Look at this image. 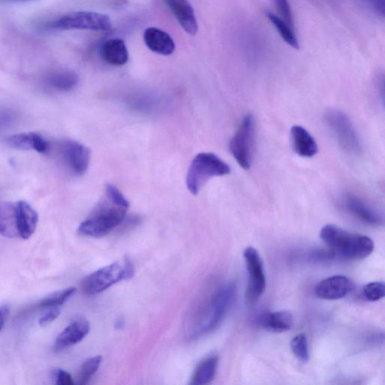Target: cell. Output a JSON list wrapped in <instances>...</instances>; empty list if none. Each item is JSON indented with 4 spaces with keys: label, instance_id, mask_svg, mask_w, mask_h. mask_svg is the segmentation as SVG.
<instances>
[{
    "label": "cell",
    "instance_id": "6da1fadb",
    "mask_svg": "<svg viewBox=\"0 0 385 385\" xmlns=\"http://www.w3.org/2000/svg\"><path fill=\"white\" fill-rule=\"evenodd\" d=\"M129 206L127 199L116 186L108 184L101 200L81 223L79 233L85 237H105L125 219Z\"/></svg>",
    "mask_w": 385,
    "mask_h": 385
},
{
    "label": "cell",
    "instance_id": "7a4b0ae2",
    "mask_svg": "<svg viewBox=\"0 0 385 385\" xmlns=\"http://www.w3.org/2000/svg\"><path fill=\"white\" fill-rule=\"evenodd\" d=\"M320 238L334 258L361 260L374 250V242L367 235L353 233L336 225H328L320 230Z\"/></svg>",
    "mask_w": 385,
    "mask_h": 385
},
{
    "label": "cell",
    "instance_id": "3957f363",
    "mask_svg": "<svg viewBox=\"0 0 385 385\" xmlns=\"http://www.w3.org/2000/svg\"><path fill=\"white\" fill-rule=\"evenodd\" d=\"M235 295V285L232 282L222 285L198 313L190 338L196 339L215 330L225 318Z\"/></svg>",
    "mask_w": 385,
    "mask_h": 385
},
{
    "label": "cell",
    "instance_id": "277c9868",
    "mask_svg": "<svg viewBox=\"0 0 385 385\" xmlns=\"http://www.w3.org/2000/svg\"><path fill=\"white\" fill-rule=\"evenodd\" d=\"M228 164L213 153H200L192 161L187 175L189 191L196 196L204 184L213 177H223L230 173Z\"/></svg>",
    "mask_w": 385,
    "mask_h": 385
},
{
    "label": "cell",
    "instance_id": "5b68a950",
    "mask_svg": "<svg viewBox=\"0 0 385 385\" xmlns=\"http://www.w3.org/2000/svg\"><path fill=\"white\" fill-rule=\"evenodd\" d=\"M134 274L135 268L131 260L124 258L87 277L82 282V289L86 294H96L122 280L133 278Z\"/></svg>",
    "mask_w": 385,
    "mask_h": 385
},
{
    "label": "cell",
    "instance_id": "8992f818",
    "mask_svg": "<svg viewBox=\"0 0 385 385\" xmlns=\"http://www.w3.org/2000/svg\"><path fill=\"white\" fill-rule=\"evenodd\" d=\"M325 121L345 152L354 155L361 153V140L349 117L341 111L331 109L326 113Z\"/></svg>",
    "mask_w": 385,
    "mask_h": 385
},
{
    "label": "cell",
    "instance_id": "52a82bcc",
    "mask_svg": "<svg viewBox=\"0 0 385 385\" xmlns=\"http://www.w3.org/2000/svg\"><path fill=\"white\" fill-rule=\"evenodd\" d=\"M255 135V118L252 115H247L230 141V152L244 169H250L252 166Z\"/></svg>",
    "mask_w": 385,
    "mask_h": 385
},
{
    "label": "cell",
    "instance_id": "ba28073f",
    "mask_svg": "<svg viewBox=\"0 0 385 385\" xmlns=\"http://www.w3.org/2000/svg\"><path fill=\"white\" fill-rule=\"evenodd\" d=\"M243 257L248 273L245 301L247 304H254L266 290L267 280L264 264L262 257L253 247H246Z\"/></svg>",
    "mask_w": 385,
    "mask_h": 385
},
{
    "label": "cell",
    "instance_id": "9c48e42d",
    "mask_svg": "<svg viewBox=\"0 0 385 385\" xmlns=\"http://www.w3.org/2000/svg\"><path fill=\"white\" fill-rule=\"evenodd\" d=\"M50 27L57 30L108 31L111 28V22L109 17L104 14L92 11H76L50 23Z\"/></svg>",
    "mask_w": 385,
    "mask_h": 385
},
{
    "label": "cell",
    "instance_id": "30bf717a",
    "mask_svg": "<svg viewBox=\"0 0 385 385\" xmlns=\"http://www.w3.org/2000/svg\"><path fill=\"white\" fill-rule=\"evenodd\" d=\"M59 150L64 164L72 175L82 177L89 169L91 161L89 147L79 142L67 140L60 143Z\"/></svg>",
    "mask_w": 385,
    "mask_h": 385
},
{
    "label": "cell",
    "instance_id": "8fae6325",
    "mask_svg": "<svg viewBox=\"0 0 385 385\" xmlns=\"http://www.w3.org/2000/svg\"><path fill=\"white\" fill-rule=\"evenodd\" d=\"M354 289V283L345 276L337 275L320 281L315 289V294L319 299L337 301L342 299Z\"/></svg>",
    "mask_w": 385,
    "mask_h": 385
},
{
    "label": "cell",
    "instance_id": "7c38bea8",
    "mask_svg": "<svg viewBox=\"0 0 385 385\" xmlns=\"http://www.w3.org/2000/svg\"><path fill=\"white\" fill-rule=\"evenodd\" d=\"M344 206L352 215L367 225L380 226L384 222L379 211L359 196L346 195L344 198Z\"/></svg>",
    "mask_w": 385,
    "mask_h": 385
},
{
    "label": "cell",
    "instance_id": "4fadbf2b",
    "mask_svg": "<svg viewBox=\"0 0 385 385\" xmlns=\"http://www.w3.org/2000/svg\"><path fill=\"white\" fill-rule=\"evenodd\" d=\"M90 330L91 326L88 320H74L59 335L55 342L54 350L58 352L77 345L88 336Z\"/></svg>",
    "mask_w": 385,
    "mask_h": 385
},
{
    "label": "cell",
    "instance_id": "5bb4252c",
    "mask_svg": "<svg viewBox=\"0 0 385 385\" xmlns=\"http://www.w3.org/2000/svg\"><path fill=\"white\" fill-rule=\"evenodd\" d=\"M185 32L194 35L197 33L198 22L194 10L189 0H164Z\"/></svg>",
    "mask_w": 385,
    "mask_h": 385
},
{
    "label": "cell",
    "instance_id": "9a60e30c",
    "mask_svg": "<svg viewBox=\"0 0 385 385\" xmlns=\"http://www.w3.org/2000/svg\"><path fill=\"white\" fill-rule=\"evenodd\" d=\"M11 147L18 150H34L41 154H47L50 151V144L43 136L36 133H25L12 135L6 140Z\"/></svg>",
    "mask_w": 385,
    "mask_h": 385
},
{
    "label": "cell",
    "instance_id": "2e32d148",
    "mask_svg": "<svg viewBox=\"0 0 385 385\" xmlns=\"http://www.w3.org/2000/svg\"><path fill=\"white\" fill-rule=\"evenodd\" d=\"M16 206L19 238L28 240L32 237L38 225V214L27 202L19 201L16 203Z\"/></svg>",
    "mask_w": 385,
    "mask_h": 385
},
{
    "label": "cell",
    "instance_id": "e0dca14e",
    "mask_svg": "<svg viewBox=\"0 0 385 385\" xmlns=\"http://www.w3.org/2000/svg\"><path fill=\"white\" fill-rule=\"evenodd\" d=\"M144 41L151 51L158 55L169 56L176 50V45L172 37L167 32L156 28L145 30Z\"/></svg>",
    "mask_w": 385,
    "mask_h": 385
},
{
    "label": "cell",
    "instance_id": "ac0fdd59",
    "mask_svg": "<svg viewBox=\"0 0 385 385\" xmlns=\"http://www.w3.org/2000/svg\"><path fill=\"white\" fill-rule=\"evenodd\" d=\"M294 152L303 157H313L318 152L316 141L304 128L294 126L291 130Z\"/></svg>",
    "mask_w": 385,
    "mask_h": 385
},
{
    "label": "cell",
    "instance_id": "d6986e66",
    "mask_svg": "<svg viewBox=\"0 0 385 385\" xmlns=\"http://www.w3.org/2000/svg\"><path fill=\"white\" fill-rule=\"evenodd\" d=\"M102 59L111 66H123L129 60V52L125 43L121 39H111L104 43L101 49Z\"/></svg>",
    "mask_w": 385,
    "mask_h": 385
},
{
    "label": "cell",
    "instance_id": "ffe728a7",
    "mask_svg": "<svg viewBox=\"0 0 385 385\" xmlns=\"http://www.w3.org/2000/svg\"><path fill=\"white\" fill-rule=\"evenodd\" d=\"M260 328L272 333H283L290 330L294 324V318L288 311L265 313L258 320Z\"/></svg>",
    "mask_w": 385,
    "mask_h": 385
},
{
    "label": "cell",
    "instance_id": "44dd1931",
    "mask_svg": "<svg viewBox=\"0 0 385 385\" xmlns=\"http://www.w3.org/2000/svg\"><path fill=\"white\" fill-rule=\"evenodd\" d=\"M79 81L77 73L69 69H59L48 74L46 82L52 89L68 92L76 87Z\"/></svg>",
    "mask_w": 385,
    "mask_h": 385
},
{
    "label": "cell",
    "instance_id": "7402d4cb",
    "mask_svg": "<svg viewBox=\"0 0 385 385\" xmlns=\"http://www.w3.org/2000/svg\"><path fill=\"white\" fill-rule=\"evenodd\" d=\"M0 234L9 238L19 237L16 203L0 205Z\"/></svg>",
    "mask_w": 385,
    "mask_h": 385
},
{
    "label": "cell",
    "instance_id": "603a6c76",
    "mask_svg": "<svg viewBox=\"0 0 385 385\" xmlns=\"http://www.w3.org/2000/svg\"><path fill=\"white\" fill-rule=\"evenodd\" d=\"M218 365V356L213 355L205 359L196 367L191 384L195 385L209 384L216 376Z\"/></svg>",
    "mask_w": 385,
    "mask_h": 385
},
{
    "label": "cell",
    "instance_id": "cb8c5ba5",
    "mask_svg": "<svg viewBox=\"0 0 385 385\" xmlns=\"http://www.w3.org/2000/svg\"><path fill=\"white\" fill-rule=\"evenodd\" d=\"M266 16L273 26L276 28L281 39L285 43L294 49L300 48L299 41H298L296 35L294 33V29L286 21L272 13L270 11H266Z\"/></svg>",
    "mask_w": 385,
    "mask_h": 385
},
{
    "label": "cell",
    "instance_id": "d4e9b609",
    "mask_svg": "<svg viewBox=\"0 0 385 385\" xmlns=\"http://www.w3.org/2000/svg\"><path fill=\"white\" fill-rule=\"evenodd\" d=\"M102 359L101 356L98 355L87 359L82 365L79 372L78 383L79 384L83 385L89 383L101 366Z\"/></svg>",
    "mask_w": 385,
    "mask_h": 385
},
{
    "label": "cell",
    "instance_id": "484cf974",
    "mask_svg": "<svg viewBox=\"0 0 385 385\" xmlns=\"http://www.w3.org/2000/svg\"><path fill=\"white\" fill-rule=\"evenodd\" d=\"M77 291L76 288L71 287L45 298L40 303V307L52 308L60 307L67 303Z\"/></svg>",
    "mask_w": 385,
    "mask_h": 385
},
{
    "label": "cell",
    "instance_id": "4316f807",
    "mask_svg": "<svg viewBox=\"0 0 385 385\" xmlns=\"http://www.w3.org/2000/svg\"><path fill=\"white\" fill-rule=\"evenodd\" d=\"M291 350L296 357L302 363L309 361L308 340L304 333L296 335L291 342Z\"/></svg>",
    "mask_w": 385,
    "mask_h": 385
},
{
    "label": "cell",
    "instance_id": "83f0119b",
    "mask_svg": "<svg viewBox=\"0 0 385 385\" xmlns=\"http://www.w3.org/2000/svg\"><path fill=\"white\" fill-rule=\"evenodd\" d=\"M363 294L369 302L381 301L385 295V285L381 281L370 282L364 287Z\"/></svg>",
    "mask_w": 385,
    "mask_h": 385
},
{
    "label": "cell",
    "instance_id": "f1b7e54d",
    "mask_svg": "<svg viewBox=\"0 0 385 385\" xmlns=\"http://www.w3.org/2000/svg\"><path fill=\"white\" fill-rule=\"evenodd\" d=\"M274 3L281 18L286 21L290 26L294 29L292 9L289 0H274Z\"/></svg>",
    "mask_w": 385,
    "mask_h": 385
},
{
    "label": "cell",
    "instance_id": "f546056e",
    "mask_svg": "<svg viewBox=\"0 0 385 385\" xmlns=\"http://www.w3.org/2000/svg\"><path fill=\"white\" fill-rule=\"evenodd\" d=\"M363 3L379 17L384 16V0H362Z\"/></svg>",
    "mask_w": 385,
    "mask_h": 385
},
{
    "label": "cell",
    "instance_id": "4dcf8cb0",
    "mask_svg": "<svg viewBox=\"0 0 385 385\" xmlns=\"http://www.w3.org/2000/svg\"><path fill=\"white\" fill-rule=\"evenodd\" d=\"M60 315V308L59 307L50 308L43 316L41 317L39 321V324L41 327H45L51 324Z\"/></svg>",
    "mask_w": 385,
    "mask_h": 385
},
{
    "label": "cell",
    "instance_id": "1f68e13d",
    "mask_svg": "<svg viewBox=\"0 0 385 385\" xmlns=\"http://www.w3.org/2000/svg\"><path fill=\"white\" fill-rule=\"evenodd\" d=\"M55 376L57 385H71L74 384L71 375L64 369L56 370Z\"/></svg>",
    "mask_w": 385,
    "mask_h": 385
},
{
    "label": "cell",
    "instance_id": "d6a6232c",
    "mask_svg": "<svg viewBox=\"0 0 385 385\" xmlns=\"http://www.w3.org/2000/svg\"><path fill=\"white\" fill-rule=\"evenodd\" d=\"M10 308L6 304L0 305V331L4 328L6 321L9 316Z\"/></svg>",
    "mask_w": 385,
    "mask_h": 385
},
{
    "label": "cell",
    "instance_id": "836d02e7",
    "mask_svg": "<svg viewBox=\"0 0 385 385\" xmlns=\"http://www.w3.org/2000/svg\"><path fill=\"white\" fill-rule=\"evenodd\" d=\"M0 1L7 2V3H24L30 1H36V0H0Z\"/></svg>",
    "mask_w": 385,
    "mask_h": 385
},
{
    "label": "cell",
    "instance_id": "e575fe53",
    "mask_svg": "<svg viewBox=\"0 0 385 385\" xmlns=\"http://www.w3.org/2000/svg\"><path fill=\"white\" fill-rule=\"evenodd\" d=\"M123 320L122 319H119L116 324V329L119 330L123 327Z\"/></svg>",
    "mask_w": 385,
    "mask_h": 385
}]
</instances>
